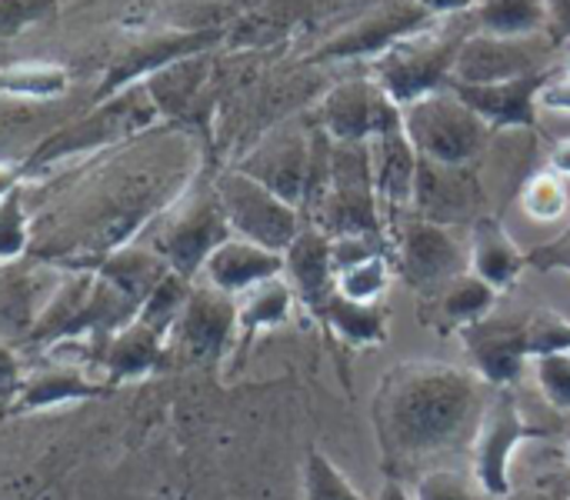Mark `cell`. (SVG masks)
Masks as SVG:
<instances>
[{"instance_id":"6da1fadb","label":"cell","mask_w":570,"mask_h":500,"mask_svg":"<svg viewBox=\"0 0 570 500\" xmlns=\"http://www.w3.org/2000/svg\"><path fill=\"white\" fill-rule=\"evenodd\" d=\"M488 381L478 371H464L441 361L394 364L374 394L371 418L384 468H421L461 444L474 441L481 414L488 408Z\"/></svg>"},{"instance_id":"7a4b0ae2","label":"cell","mask_w":570,"mask_h":500,"mask_svg":"<svg viewBox=\"0 0 570 500\" xmlns=\"http://www.w3.org/2000/svg\"><path fill=\"white\" fill-rule=\"evenodd\" d=\"M157 117H160V107L150 97L147 84L124 87L104 100H94V107L83 117H77L73 124L60 127L50 140H43L23 164V174L27 177L47 174L57 164L107 150L137 134H147L157 124Z\"/></svg>"},{"instance_id":"3957f363","label":"cell","mask_w":570,"mask_h":500,"mask_svg":"<svg viewBox=\"0 0 570 500\" xmlns=\"http://www.w3.org/2000/svg\"><path fill=\"white\" fill-rule=\"evenodd\" d=\"M314 224L331 237H381V197L367 144H331L324 184L307 200Z\"/></svg>"},{"instance_id":"277c9868","label":"cell","mask_w":570,"mask_h":500,"mask_svg":"<svg viewBox=\"0 0 570 500\" xmlns=\"http://www.w3.org/2000/svg\"><path fill=\"white\" fill-rule=\"evenodd\" d=\"M478 30V23H444V27H424L404 40H397L391 50L374 57V80L391 94L397 107H407L434 90H444L454 73V60L461 43Z\"/></svg>"},{"instance_id":"5b68a950","label":"cell","mask_w":570,"mask_h":500,"mask_svg":"<svg viewBox=\"0 0 570 500\" xmlns=\"http://www.w3.org/2000/svg\"><path fill=\"white\" fill-rule=\"evenodd\" d=\"M491 130L494 127L474 114L451 87L404 107V134L414 150L448 167H471L484 154Z\"/></svg>"},{"instance_id":"8992f818","label":"cell","mask_w":570,"mask_h":500,"mask_svg":"<svg viewBox=\"0 0 570 500\" xmlns=\"http://www.w3.org/2000/svg\"><path fill=\"white\" fill-rule=\"evenodd\" d=\"M230 220L224 214V204L217 190H197L184 194L174 204L164 207V214L154 224L150 247L170 264L174 274L194 281L207 257L230 237Z\"/></svg>"},{"instance_id":"52a82bcc","label":"cell","mask_w":570,"mask_h":500,"mask_svg":"<svg viewBox=\"0 0 570 500\" xmlns=\"http://www.w3.org/2000/svg\"><path fill=\"white\" fill-rule=\"evenodd\" d=\"M534 438H551V431L534 428L524 418L511 388H494V394L481 414V424L474 431V441H471V474L491 498L501 500L504 494H511L514 451Z\"/></svg>"},{"instance_id":"ba28073f","label":"cell","mask_w":570,"mask_h":500,"mask_svg":"<svg viewBox=\"0 0 570 500\" xmlns=\"http://www.w3.org/2000/svg\"><path fill=\"white\" fill-rule=\"evenodd\" d=\"M214 190H217L224 214L230 220V231L237 237H247L261 247L284 254L304 231L301 207H294L291 200H284L281 194H274L271 187H264L240 167L220 174Z\"/></svg>"},{"instance_id":"9c48e42d","label":"cell","mask_w":570,"mask_h":500,"mask_svg":"<svg viewBox=\"0 0 570 500\" xmlns=\"http://www.w3.org/2000/svg\"><path fill=\"white\" fill-rule=\"evenodd\" d=\"M317 117L334 144H367L377 134L404 127V107H397L374 77L341 80L321 100Z\"/></svg>"},{"instance_id":"30bf717a","label":"cell","mask_w":570,"mask_h":500,"mask_svg":"<svg viewBox=\"0 0 570 500\" xmlns=\"http://www.w3.org/2000/svg\"><path fill=\"white\" fill-rule=\"evenodd\" d=\"M394 271L417 294H441L464 274V254L444 224L407 214L394 241Z\"/></svg>"},{"instance_id":"8fae6325","label":"cell","mask_w":570,"mask_h":500,"mask_svg":"<svg viewBox=\"0 0 570 500\" xmlns=\"http://www.w3.org/2000/svg\"><path fill=\"white\" fill-rule=\"evenodd\" d=\"M237 341V297L210 284H194L167 344L184 354L190 364H214Z\"/></svg>"},{"instance_id":"7c38bea8","label":"cell","mask_w":570,"mask_h":500,"mask_svg":"<svg viewBox=\"0 0 570 500\" xmlns=\"http://www.w3.org/2000/svg\"><path fill=\"white\" fill-rule=\"evenodd\" d=\"M434 20H441V17L424 10L417 0H381L374 10H367L351 27H344L337 37H331L314 53V60H324V63H334V60H374L384 50H391L397 40L431 27Z\"/></svg>"},{"instance_id":"4fadbf2b","label":"cell","mask_w":570,"mask_h":500,"mask_svg":"<svg viewBox=\"0 0 570 500\" xmlns=\"http://www.w3.org/2000/svg\"><path fill=\"white\" fill-rule=\"evenodd\" d=\"M551 47L554 43L541 40V33L501 37V33H488V30H474L458 50L451 84H498V80L544 70Z\"/></svg>"},{"instance_id":"5bb4252c","label":"cell","mask_w":570,"mask_h":500,"mask_svg":"<svg viewBox=\"0 0 570 500\" xmlns=\"http://www.w3.org/2000/svg\"><path fill=\"white\" fill-rule=\"evenodd\" d=\"M528 331H531V314H488L468 327H461V341L468 344V357L474 371L491 384V388H511L521 374L524 364L531 361L528 351Z\"/></svg>"},{"instance_id":"9a60e30c","label":"cell","mask_w":570,"mask_h":500,"mask_svg":"<svg viewBox=\"0 0 570 500\" xmlns=\"http://www.w3.org/2000/svg\"><path fill=\"white\" fill-rule=\"evenodd\" d=\"M317 140L321 130L314 137H307L304 130H277L244 157L240 170L291 200L294 207H304L317 164Z\"/></svg>"},{"instance_id":"2e32d148","label":"cell","mask_w":570,"mask_h":500,"mask_svg":"<svg viewBox=\"0 0 570 500\" xmlns=\"http://www.w3.org/2000/svg\"><path fill=\"white\" fill-rule=\"evenodd\" d=\"M217 40H220V30H170V33L147 37L140 43L127 47L124 53H117V60L107 67V73L100 80L97 100H104V97H110V94H117L124 87L144 84L147 77L160 73L164 67H170L177 60L210 53V47Z\"/></svg>"},{"instance_id":"e0dca14e","label":"cell","mask_w":570,"mask_h":500,"mask_svg":"<svg viewBox=\"0 0 570 500\" xmlns=\"http://www.w3.org/2000/svg\"><path fill=\"white\" fill-rule=\"evenodd\" d=\"M554 80V70H534L524 77L498 80V84H448L474 114H481L494 130L498 127H538L541 90Z\"/></svg>"},{"instance_id":"ac0fdd59","label":"cell","mask_w":570,"mask_h":500,"mask_svg":"<svg viewBox=\"0 0 570 500\" xmlns=\"http://www.w3.org/2000/svg\"><path fill=\"white\" fill-rule=\"evenodd\" d=\"M411 207L417 217L438 220L444 227L458 224L478 207V180L468 167H448L417 154V180H414Z\"/></svg>"},{"instance_id":"d6986e66","label":"cell","mask_w":570,"mask_h":500,"mask_svg":"<svg viewBox=\"0 0 570 500\" xmlns=\"http://www.w3.org/2000/svg\"><path fill=\"white\" fill-rule=\"evenodd\" d=\"M284 274V254L271 251V247H261L247 237H237L230 234L204 264L200 277L204 284L224 291V294H234L240 297L244 291L271 281V277H281Z\"/></svg>"},{"instance_id":"ffe728a7","label":"cell","mask_w":570,"mask_h":500,"mask_svg":"<svg viewBox=\"0 0 570 500\" xmlns=\"http://www.w3.org/2000/svg\"><path fill=\"white\" fill-rule=\"evenodd\" d=\"M284 274L301 297V304L317 314L321 304L337 291L334 257H331V234H324L317 224H304L297 241L284 251Z\"/></svg>"},{"instance_id":"44dd1931","label":"cell","mask_w":570,"mask_h":500,"mask_svg":"<svg viewBox=\"0 0 570 500\" xmlns=\"http://www.w3.org/2000/svg\"><path fill=\"white\" fill-rule=\"evenodd\" d=\"M164 351H167V334H160L157 327H150L140 317H134L130 324L107 334L104 351L97 357H100V367L107 378L134 381V378L154 374L164 361Z\"/></svg>"},{"instance_id":"7402d4cb","label":"cell","mask_w":570,"mask_h":500,"mask_svg":"<svg viewBox=\"0 0 570 500\" xmlns=\"http://www.w3.org/2000/svg\"><path fill=\"white\" fill-rule=\"evenodd\" d=\"M371 147V167H374V187L381 197V207H407L414 200V180H417V150L407 140L404 127L377 134L367 140Z\"/></svg>"},{"instance_id":"603a6c76","label":"cell","mask_w":570,"mask_h":500,"mask_svg":"<svg viewBox=\"0 0 570 500\" xmlns=\"http://www.w3.org/2000/svg\"><path fill=\"white\" fill-rule=\"evenodd\" d=\"M528 267V254L518 251V244L511 241L508 227L498 217H478L474 220V237H471V257H468V271L478 274L481 281H488L498 291H508L521 271Z\"/></svg>"},{"instance_id":"cb8c5ba5","label":"cell","mask_w":570,"mask_h":500,"mask_svg":"<svg viewBox=\"0 0 570 500\" xmlns=\"http://www.w3.org/2000/svg\"><path fill=\"white\" fill-rule=\"evenodd\" d=\"M97 274H104L117 291H124L137 307L154 294V287L170 274V264L150 247V244H124L94 264Z\"/></svg>"},{"instance_id":"d4e9b609","label":"cell","mask_w":570,"mask_h":500,"mask_svg":"<svg viewBox=\"0 0 570 500\" xmlns=\"http://www.w3.org/2000/svg\"><path fill=\"white\" fill-rule=\"evenodd\" d=\"M294 301H297V294H294L291 281H284V277H271V281L244 291L237 297V347H240V354L250 351V344L264 331L287 324L294 314Z\"/></svg>"},{"instance_id":"484cf974","label":"cell","mask_w":570,"mask_h":500,"mask_svg":"<svg viewBox=\"0 0 570 500\" xmlns=\"http://www.w3.org/2000/svg\"><path fill=\"white\" fill-rule=\"evenodd\" d=\"M314 317L324 321L344 344H354V347H374L387 337L384 311L367 301H351L341 291H331V297L321 304Z\"/></svg>"},{"instance_id":"4316f807","label":"cell","mask_w":570,"mask_h":500,"mask_svg":"<svg viewBox=\"0 0 570 500\" xmlns=\"http://www.w3.org/2000/svg\"><path fill=\"white\" fill-rule=\"evenodd\" d=\"M204 77H207V53H197V57L164 67L160 73L147 77L144 84H147L150 97L157 100L160 114L180 117V114L194 110V104L204 90Z\"/></svg>"},{"instance_id":"83f0119b","label":"cell","mask_w":570,"mask_h":500,"mask_svg":"<svg viewBox=\"0 0 570 500\" xmlns=\"http://www.w3.org/2000/svg\"><path fill=\"white\" fill-rule=\"evenodd\" d=\"M90 394H100V384H90L87 374L80 367H50V371H37L30 374L20 388H17V401L27 411H40V408H53V404H67V401H83Z\"/></svg>"},{"instance_id":"f1b7e54d","label":"cell","mask_w":570,"mask_h":500,"mask_svg":"<svg viewBox=\"0 0 570 500\" xmlns=\"http://www.w3.org/2000/svg\"><path fill=\"white\" fill-rule=\"evenodd\" d=\"M474 23L501 37H531L548 30V0H478Z\"/></svg>"},{"instance_id":"f546056e","label":"cell","mask_w":570,"mask_h":500,"mask_svg":"<svg viewBox=\"0 0 570 500\" xmlns=\"http://www.w3.org/2000/svg\"><path fill=\"white\" fill-rule=\"evenodd\" d=\"M70 84L67 67L53 60H20L10 67H0V94L20 97V100H50L60 97Z\"/></svg>"},{"instance_id":"4dcf8cb0","label":"cell","mask_w":570,"mask_h":500,"mask_svg":"<svg viewBox=\"0 0 570 500\" xmlns=\"http://www.w3.org/2000/svg\"><path fill=\"white\" fill-rule=\"evenodd\" d=\"M498 287H491L488 281H481L478 274H458L444 291H441V317L451 327H468L481 317H488L498 304Z\"/></svg>"},{"instance_id":"1f68e13d","label":"cell","mask_w":570,"mask_h":500,"mask_svg":"<svg viewBox=\"0 0 570 500\" xmlns=\"http://www.w3.org/2000/svg\"><path fill=\"white\" fill-rule=\"evenodd\" d=\"M301 491L304 500H367L347 474L321 451H307L304 468H301Z\"/></svg>"},{"instance_id":"d6a6232c","label":"cell","mask_w":570,"mask_h":500,"mask_svg":"<svg viewBox=\"0 0 570 500\" xmlns=\"http://www.w3.org/2000/svg\"><path fill=\"white\" fill-rule=\"evenodd\" d=\"M391 271H394V257L387 251L347 267L337 274V291L351 301H367V304H377L381 294L387 291L391 284Z\"/></svg>"},{"instance_id":"836d02e7","label":"cell","mask_w":570,"mask_h":500,"mask_svg":"<svg viewBox=\"0 0 570 500\" xmlns=\"http://www.w3.org/2000/svg\"><path fill=\"white\" fill-rule=\"evenodd\" d=\"M521 207H524V214L534 217V220H544V224L561 220L570 210V194L564 177L554 174V170L534 174V177L524 184V190H521Z\"/></svg>"},{"instance_id":"e575fe53","label":"cell","mask_w":570,"mask_h":500,"mask_svg":"<svg viewBox=\"0 0 570 500\" xmlns=\"http://www.w3.org/2000/svg\"><path fill=\"white\" fill-rule=\"evenodd\" d=\"M414 500H498L491 498L474 474L468 471H451V468H441V471H428L421 474L417 488H414Z\"/></svg>"},{"instance_id":"d590c367","label":"cell","mask_w":570,"mask_h":500,"mask_svg":"<svg viewBox=\"0 0 570 500\" xmlns=\"http://www.w3.org/2000/svg\"><path fill=\"white\" fill-rule=\"evenodd\" d=\"M531 364H534V378H538V388H541L544 401L554 411L570 414V351L541 354Z\"/></svg>"},{"instance_id":"8d00e7d4","label":"cell","mask_w":570,"mask_h":500,"mask_svg":"<svg viewBox=\"0 0 570 500\" xmlns=\"http://www.w3.org/2000/svg\"><path fill=\"white\" fill-rule=\"evenodd\" d=\"M27 241H30V224L23 214L20 190H17L0 200V264L17 261L27 251Z\"/></svg>"},{"instance_id":"74e56055","label":"cell","mask_w":570,"mask_h":500,"mask_svg":"<svg viewBox=\"0 0 570 500\" xmlns=\"http://www.w3.org/2000/svg\"><path fill=\"white\" fill-rule=\"evenodd\" d=\"M60 0H0V40H10L33 23L53 17Z\"/></svg>"},{"instance_id":"f35d334b","label":"cell","mask_w":570,"mask_h":500,"mask_svg":"<svg viewBox=\"0 0 570 500\" xmlns=\"http://www.w3.org/2000/svg\"><path fill=\"white\" fill-rule=\"evenodd\" d=\"M528 267H534V271H568L570 274V227L561 237L534 247L528 254Z\"/></svg>"},{"instance_id":"ab89813d","label":"cell","mask_w":570,"mask_h":500,"mask_svg":"<svg viewBox=\"0 0 570 500\" xmlns=\"http://www.w3.org/2000/svg\"><path fill=\"white\" fill-rule=\"evenodd\" d=\"M47 481L37 471H13L0 474V500H30Z\"/></svg>"},{"instance_id":"60d3db41","label":"cell","mask_w":570,"mask_h":500,"mask_svg":"<svg viewBox=\"0 0 570 500\" xmlns=\"http://www.w3.org/2000/svg\"><path fill=\"white\" fill-rule=\"evenodd\" d=\"M548 40L554 47L570 40V0H548Z\"/></svg>"},{"instance_id":"b9f144b4","label":"cell","mask_w":570,"mask_h":500,"mask_svg":"<svg viewBox=\"0 0 570 500\" xmlns=\"http://www.w3.org/2000/svg\"><path fill=\"white\" fill-rule=\"evenodd\" d=\"M541 107L558 110V114H570V73L554 77V80L541 90Z\"/></svg>"},{"instance_id":"7bdbcfd3","label":"cell","mask_w":570,"mask_h":500,"mask_svg":"<svg viewBox=\"0 0 570 500\" xmlns=\"http://www.w3.org/2000/svg\"><path fill=\"white\" fill-rule=\"evenodd\" d=\"M23 167L20 164H13V160H0V200L3 197H10V194H17L20 190V184H23Z\"/></svg>"},{"instance_id":"ee69618b","label":"cell","mask_w":570,"mask_h":500,"mask_svg":"<svg viewBox=\"0 0 570 500\" xmlns=\"http://www.w3.org/2000/svg\"><path fill=\"white\" fill-rule=\"evenodd\" d=\"M424 10H431L434 17H458V13H468L474 10L478 0H417Z\"/></svg>"},{"instance_id":"f6af8a7d","label":"cell","mask_w":570,"mask_h":500,"mask_svg":"<svg viewBox=\"0 0 570 500\" xmlns=\"http://www.w3.org/2000/svg\"><path fill=\"white\" fill-rule=\"evenodd\" d=\"M568 494H558V491H551V488H511V494H504L501 500H568Z\"/></svg>"},{"instance_id":"bcb514c9","label":"cell","mask_w":570,"mask_h":500,"mask_svg":"<svg viewBox=\"0 0 570 500\" xmlns=\"http://www.w3.org/2000/svg\"><path fill=\"white\" fill-rule=\"evenodd\" d=\"M374 500H414V494L404 488L401 478H387V481L381 484V491L374 494Z\"/></svg>"},{"instance_id":"7dc6e473","label":"cell","mask_w":570,"mask_h":500,"mask_svg":"<svg viewBox=\"0 0 570 500\" xmlns=\"http://www.w3.org/2000/svg\"><path fill=\"white\" fill-rule=\"evenodd\" d=\"M551 170L561 174V177H570V137L554 147V154H551Z\"/></svg>"},{"instance_id":"c3c4849f","label":"cell","mask_w":570,"mask_h":500,"mask_svg":"<svg viewBox=\"0 0 570 500\" xmlns=\"http://www.w3.org/2000/svg\"><path fill=\"white\" fill-rule=\"evenodd\" d=\"M20 378H17V364H13V357H10V351L0 344V384H17Z\"/></svg>"},{"instance_id":"681fc988","label":"cell","mask_w":570,"mask_h":500,"mask_svg":"<svg viewBox=\"0 0 570 500\" xmlns=\"http://www.w3.org/2000/svg\"><path fill=\"white\" fill-rule=\"evenodd\" d=\"M30 500H63V494H60V484H43Z\"/></svg>"},{"instance_id":"f907efd6","label":"cell","mask_w":570,"mask_h":500,"mask_svg":"<svg viewBox=\"0 0 570 500\" xmlns=\"http://www.w3.org/2000/svg\"><path fill=\"white\" fill-rule=\"evenodd\" d=\"M564 441H568V448H570V424H568V431H564Z\"/></svg>"},{"instance_id":"816d5d0a","label":"cell","mask_w":570,"mask_h":500,"mask_svg":"<svg viewBox=\"0 0 570 500\" xmlns=\"http://www.w3.org/2000/svg\"><path fill=\"white\" fill-rule=\"evenodd\" d=\"M568 73H570V63H568Z\"/></svg>"},{"instance_id":"f5cc1de1","label":"cell","mask_w":570,"mask_h":500,"mask_svg":"<svg viewBox=\"0 0 570 500\" xmlns=\"http://www.w3.org/2000/svg\"><path fill=\"white\" fill-rule=\"evenodd\" d=\"M568 500H570V498H568Z\"/></svg>"}]
</instances>
